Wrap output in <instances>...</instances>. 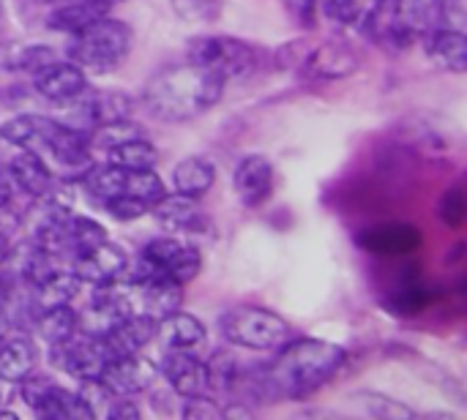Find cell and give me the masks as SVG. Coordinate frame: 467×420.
Masks as SVG:
<instances>
[{
    "mask_svg": "<svg viewBox=\"0 0 467 420\" xmlns=\"http://www.w3.org/2000/svg\"><path fill=\"white\" fill-rule=\"evenodd\" d=\"M33 153H52L60 164L79 167L90 156V139H88V131L82 128H74L63 120L41 118Z\"/></svg>",
    "mask_w": 467,
    "mask_h": 420,
    "instance_id": "obj_8",
    "label": "cell"
},
{
    "mask_svg": "<svg viewBox=\"0 0 467 420\" xmlns=\"http://www.w3.org/2000/svg\"><path fill=\"white\" fill-rule=\"evenodd\" d=\"M287 5H290V14L298 19V25H304V27L315 25L320 0H287Z\"/></svg>",
    "mask_w": 467,
    "mask_h": 420,
    "instance_id": "obj_41",
    "label": "cell"
},
{
    "mask_svg": "<svg viewBox=\"0 0 467 420\" xmlns=\"http://www.w3.org/2000/svg\"><path fill=\"white\" fill-rule=\"evenodd\" d=\"M101 339H104L107 350L112 353V358L142 353L156 339V320H150L145 314H129L123 323H118Z\"/></svg>",
    "mask_w": 467,
    "mask_h": 420,
    "instance_id": "obj_20",
    "label": "cell"
},
{
    "mask_svg": "<svg viewBox=\"0 0 467 420\" xmlns=\"http://www.w3.org/2000/svg\"><path fill=\"white\" fill-rule=\"evenodd\" d=\"M441 27L465 30V3H462V0H446V3H443Z\"/></svg>",
    "mask_w": 467,
    "mask_h": 420,
    "instance_id": "obj_40",
    "label": "cell"
},
{
    "mask_svg": "<svg viewBox=\"0 0 467 420\" xmlns=\"http://www.w3.org/2000/svg\"><path fill=\"white\" fill-rule=\"evenodd\" d=\"M443 3L446 0H394V19L416 41L441 27Z\"/></svg>",
    "mask_w": 467,
    "mask_h": 420,
    "instance_id": "obj_21",
    "label": "cell"
},
{
    "mask_svg": "<svg viewBox=\"0 0 467 420\" xmlns=\"http://www.w3.org/2000/svg\"><path fill=\"white\" fill-rule=\"evenodd\" d=\"M227 79L200 63H178L159 68L142 87V107L167 123L192 120L211 107H216L224 96Z\"/></svg>",
    "mask_w": 467,
    "mask_h": 420,
    "instance_id": "obj_1",
    "label": "cell"
},
{
    "mask_svg": "<svg viewBox=\"0 0 467 420\" xmlns=\"http://www.w3.org/2000/svg\"><path fill=\"white\" fill-rule=\"evenodd\" d=\"M208 388L213 394H224V391H233L235 383L241 380V372H238V364L230 353H216L208 364Z\"/></svg>",
    "mask_w": 467,
    "mask_h": 420,
    "instance_id": "obj_32",
    "label": "cell"
},
{
    "mask_svg": "<svg viewBox=\"0 0 467 420\" xmlns=\"http://www.w3.org/2000/svg\"><path fill=\"white\" fill-rule=\"evenodd\" d=\"M79 292V279L71 273V271H57L52 273L49 279H44L41 284L33 287V295H30V303H33V317L38 312H47V309H55V306H68Z\"/></svg>",
    "mask_w": 467,
    "mask_h": 420,
    "instance_id": "obj_26",
    "label": "cell"
},
{
    "mask_svg": "<svg viewBox=\"0 0 467 420\" xmlns=\"http://www.w3.org/2000/svg\"><path fill=\"white\" fill-rule=\"evenodd\" d=\"M0 405H3V391H0Z\"/></svg>",
    "mask_w": 467,
    "mask_h": 420,
    "instance_id": "obj_47",
    "label": "cell"
},
{
    "mask_svg": "<svg viewBox=\"0 0 467 420\" xmlns=\"http://www.w3.org/2000/svg\"><path fill=\"white\" fill-rule=\"evenodd\" d=\"M129 49H131V27L107 14L99 22H93L85 30L71 36L68 57L79 68L107 74L126 60Z\"/></svg>",
    "mask_w": 467,
    "mask_h": 420,
    "instance_id": "obj_3",
    "label": "cell"
},
{
    "mask_svg": "<svg viewBox=\"0 0 467 420\" xmlns=\"http://www.w3.org/2000/svg\"><path fill=\"white\" fill-rule=\"evenodd\" d=\"M19 385H22V391H19V394H22V402H25L33 413L41 407V402L47 399V394L55 388V383H52L49 377H41V374H36V372H33L30 377H25Z\"/></svg>",
    "mask_w": 467,
    "mask_h": 420,
    "instance_id": "obj_37",
    "label": "cell"
},
{
    "mask_svg": "<svg viewBox=\"0 0 467 420\" xmlns=\"http://www.w3.org/2000/svg\"><path fill=\"white\" fill-rule=\"evenodd\" d=\"M186 60L200 63L230 82V79L249 77L257 68L260 55L254 44L233 38V36H200V38H192Z\"/></svg>",
    "mask_w": 467,
    "mask_h": 420,
    "instance_id": "obj_5",
    "label": "cell"
},
{
    "mask_svg": "<svg viewBox=\"0 0 467 420\" xmlns=\"http://www.w3.org/2000/svg\"><path fill=\"white\" fill-rule=\"evenodd\" d=\"M11 178L16 183V191H22L30 200H47L49 191L55 189V178L44 159L33 150H22L8 161Z\"/></svg>",
    "mask_w": 467,
    "mask_h": 420,
    "instance_id": "obj_19",
    "label": "cell"
},
{
    "mask_svg": "<svg viewBox=\"0 0 467 420\" xmlns=\"http://www.w3.org/2000/svg\"><path fill=\"white\" fill-rule=\"evenodd\" d=\"M3 210V208H0ZM11 257V224H5L0 219V265H5V260Z\"/></svg>",
    "mask_w": 467,
    "mask_h": 420,
    "instance_id": "obj_44",
    "label": "cell"
},
{
    "mask_svg": "<svg viewBox=\"0 0 467 420\" xmlns=\"http://www.w3.org/2000/svg\"><path fill=\"white\" fill-rule=\"evenodd\" d=\"M55 353V361L63 372H68L71 377L82 380H101L107 364L112 361V353L107 350L101 336H88V333H77L71 336L66 344L49 347Z\"/></svg>",
    "mask_w": 467,
    "mask_h": 420,
    "instance_id": "obj_7",
    "label": "cell"
},
{
    "mask_svg": "<svg viewBox=\"0 0 467 420\" xmlns=\"http://www.w3.org/2000/svg\"><path fill=\"white\" fill-rule=\"evenodd\" d=\"M427 38V52L435 66L443 71L462 74L467 68V36L465 30H451V27H435Z\"/></svg>",
    "mask_w": 467,
    "mask_h": 420,
    "instance_id": "obj_22",
    "label": "cell"
},
{
    "mask_svg": "<svg viewBox=\"0 0 467 420\" xmlns=\"http://www.w3.org/2000/svg\"><path fill=\"white\" fill-rule=\"evenodd\" d=\"M142 251L178 284H189L202 268L200 249L186 241H178V238H156Z\"/></svg>",
    "mask_w": 467,
    "mask_h": 420,
    "instance_id": "obj_12",
    "label": "cell"
},
{
    "mask_svg": "<svg viewBox=\"0 0 467 420\" xmlns=\"http://www.w3.org/2000/svg\"><path fill=\"white\" fill-rule=\"evenodd\" d=\"M36 415L47 420L90 418V413H88V407L82 405L79 394H68V391H63V388H57V385L47 394V399L41 402V407L36 410Z\"/></svg>",
    "mask_w": 467,
    "mask_h": 420,
    "instance_id": "obj_31",
    "label": "cell"
},
{
    "mask_svg": "<svg viewBox=\"0 0 467 420\" xmlns=\"http://www.w3.org/2000/svg\"><path fill=\"white\" fill-rule=\"evenodd\" d=\"M14 194H16V183L11 178V169H8V164L0 161V208H8Z\"/></svg>",
    "mask_w": 467,
    "mask_h": 420,
    "instance_id": "obj_43",
    "label": "cell"
},
{
    "mask_svg": "<svg viewBox=\"0 0 467 420\" xmlns=\"http://www.w3.org/2000/svg\"><path fill=\"white\" fill-rule=\"evenodd\" d=\"M233 186H235L238 200L246 208L263 205L274 191V167H271V161L265 156H260V153L244 156L238 161L235 172H233Z\"/></svg>",
    "mask_w": 467,
    "mask_h": 420,
    "instance_id": "obj_15",
    "label": "cell"
},
{
    "mask_svg": "<svg viewBox=\"0 0 467 420\" xmlns=\"http://www.w3.org/2000/svg\"><path fill=\"white\" fill-rule=\"evenodd\" d=\"M358 246L372 251V254H383V257H400V254H410L421 246V232L413 224L405 221H391V224H375L369 230H364L358 235Z\"/></svg>",
    "mask_w": 467,
    "mask_h": 420,
    "instance_id": "obj_17",
    "label": "cell"
},
{
    "mask_svg": "<svg viewBox=\"0 0 467 420\" xmlns=\"http://www.w3.org/2000/svg\"><path fill=\"white\" fill-rule=\"evenodd\" d=\"M107 418L134 420V418H140V407H137L129 396H118V399L112 402V407L107 410Z\"/></svg>",
    "mask_w": 467,
    "mask_h": 420,
    "instance_id": "obj_42",
    "label": "cell"
},
{
    "mask_svg": "<svg viewBox=\"0 0 467 420\" xmlns=\"http://www.w3.org/2000/svg\"><path fill=\"white\" fill-rule=\"evenodd\" d=\"M52 60H57L55 57V49L47 46V44H19V41L0 44V68L3 71H27V74H36L44 66H49Z\"/></svg>",
    "mask_w": 467,
    "mask_h": 420,
    "instance_id": "obj_27",
    "label": "cell"
},
{
    "mask_svg": "<svg viewBox=\"0 0 467 420\" xmlns=\"http://www.w3.org/2000/svg\"><path fill=\"white\" fill-rule=\"evenodd\" d=\"M438 216H441V221L449 224V227H462V221H465L467 216V197L462 186H454V189H449V191L441 197Z\"/></svg>",
    "mask_w": 467,
    "mask_h": 420,
    "instance_id": "obj_34",
    "label": "cell"
},
{
    "mask_svg": "<svg viewBox=\"0 0 467 420\" xmlns=\"http://www.w3.org/2000/svg\"><path fill=\"white\" fill-rule=\"evenodd\" d=\"M101 3H107V5H115V3H123V0H101Z\"/></svg>",
    "mask_w": 467,
    "mask_h": 420,
    "instance_id": "obj_46",
    "label": "cell"
},
{
    "mask_svg": "<svg viewBox=\"0 0 467 420\" xmlns=\"http://www.w3.org/2000/svg\"><path fill=\"white\" fill-rule=\"evenodd\" d=\"M156 380V369L150 361H145L140 353L134 355H120L112 358L101 374V383L115 394V396H137L150 388Z\"/></svg>",
    "mask_w": 467,
    "mask_h": 420,
    "instance_id": "obj_14",
    "label": "cell"
},
{
    "mask_svg": "<svg viewBox=\"0 0 467 420\" xmlns=\"http://www.w3.org/2000/svg\"><path fill=\"white\" fill-rule=\"evenodd\" d=\"M71 273L79 279V284H93V287H107L118 284L123 265H126V251L118 243H109L107 238L82 254L71 257Z\"/></svg>",
    "mask_w": 467,
    "mask_h": 420,
    "instance_id": "obj_9",
    "label": "cell"
},
{
    "mask_svg": "<svg viewBox=\"0 0 467 420\" xmlns=\"http://www.w3.org/2000/svg\"><path fill=\"white\" fill-rule=\"evenodd\" d=\"M104 208L118 221H134V219L150 213V205L142 202V200H137V197H115V200L104 202Z\"/></svg>",
    "mask_w": 467,
    "mask_h": 420,
    "instance_id": "obj_36",
    "label": "cell"
},
{
    "mask_svg": "<svg viewBox=\"0 0 467 420\" xmlns=\"http://www.w3.org/2000/svg\"><path fill=\"white\" fill-rule=\"evenodd\" d=\"M156 339H161L167 347H189L192 350L205 339V325L197 317L178 309L156 323Z\"/></svg>",
    "mask_w": 467,
    "mask_h": 420,
    "instance_id": "obj_29",
    "label": "cell"
},
{
    "mask_svg": "<svg viewBox=\"0 0 467 420\" xmlns=\"http://www.w3.org/2000/svg\"><path fill=\"white\" fill-rule=\"evenodd\" d=\"M348 361V353L323 339H293L263 374L265 394L279 399H306L331 383Z\"/></svg>",
    "mask_w": 467,
    "mask_h": 420,
    "instance_id": "obj_2",
    "label": "cell"
},
{
    "mask_svg": "<svg viewBox=\"0 0 467 420\" xmlns=\"http://www.w3.org/2000/svg\"><path fill=\"white\" fill-rule=\"evenodd\" d=\"M150 213L159 219V224H164L167 230L172 232H200L205 230V216L200 210V202L197 197H189V194H164L153 208Z\"/></svg>",
    "mask_w": 467,
    "mask_h": 420,
    "instance_id": "obj_18",
    "label": "cell"
},
{
    "mask_svg": "<svg viewBox=\"0 0 467 420\" xmlns=\"http://www.w3.org/2000/svg\"><path fill=\"white\" fill-rule=\"evenodd\" d=\"M219 331L233 347L244 350H279L290 339V325L279 314L260 306H238L219 317Z\"/></svg>",
    "mask_w": 467,
    "mask_h": 420,
    "instance_id": "obj_4",
    "label": "cell"
},
{
    "mask_svg": "<svg viewBox=\"0 0 467 420\" xmlns=\"http://www.w3.org/2000/svg\"><path fill=\"white\" fill-rule=\"evenodd\" d=\"M79 399L82 405L88 407L90 418H107V410L112 407V402L118 399L101 380H82V388H79Z\"/></svg>",
    "mask_w": 467,
    "mask_h": 420,
    "instance_id": "obj_33",
    "label": "cell"
},
{
    "mask_svg": "<svg viewBox=\"0 0 467 420\" xmlns=\"http://www.w3.org/2000/svg\"><path fill=\"white\" fill-rule=\"evenodd\" d=\"M213 183H216V164L205 156H189V159L178 161L172 169V186L181 194L200 200L202 194L211 191Z\"/></svg>",
    "mask_w": 467,
    "mask_h": 420,
    "instance_id": "obj_25",
    "label": "cell"
},
{
    "mask_svg": "<svg viewBox=\"0 0 467 420\" xmlns=\"http://www.w3.org/2000/svg\"><path fill=\"white\" fill-rule=\"evenodd\" d=\"M323 11H326V16H328L331 22L348 27V25H361L367 8H364L358 0H326V3H323Z\"/></svg>",
    "mask_w": 467,
    "mask_h": 420,
    "instance_id": "obj_35",
    "label": "cell"
},
{
    "mask_svg": "<svg viewBox=\"0 0 467 420\" xmlns=\"http://www.w3.org/2000/svg\"><path fill=\"white\" fill-rule=\"evenodd\" d=\"M107 238L104 227L96 224L88 216H71L66 210L52 213L44 227L38 230L36 246L55 254L57 260H71L77 254H82L85 249L101 243Z\"/></svg>",
    "mask_w": 467,
    "mask_h": 420,
    "instance_id": "obj_6",
    "label": "cell"
},
{
    "mask_svg": "<svg viewBox=\"0 0 467 420\" xmlns=\"http://www.w3.org/2000/svg\"><path fill=\"white\" fill-rule=\"evenodd\" d=\"M3 145H8V142H5V137L0 134V153H3Z\"/></svg>",
    "mask_w": 467,
    "mask_h": 420,
    "instance_id": "obj_45",
    "label": "cell"
},
{
    "mask_svg": "<svg viewBox=\"0 0 467 420\" xmlns=\"http://www.w3.org/2000/svg\"><path fill=\"white\" fill-rule=\"evenodd\" d=\"M107 161L123 169H153L159 161L156 148L145 137H134L126 142H118L115 148L107 150Z\"/></svg>",
    "mask_w": 467,
    "mask_h": 420,
    "instance_id": "obj_30",
    "label": "cell"
},
{
    "mask_svg": "<svg viewBox=\"0 0 467 420\" xmlns=\"http://www.w3.org/2000/svg\"><path fill=\"white\" fill-rule=\"evenodd\" d=\"M112 5L101 3V0H66L63 5L52 8V14L47 16V25L49 30H57V33H79L85 30L88 25L99 22L101 16L109 14Z\"/></svg>",
    "mask_w": 467,
    "mask_h": 420,
    "instance_id": "obj_23",
    "label": "cell"
},
{
    "mask_svg": "<svg viewBox=\"0 0 467 420\" xmlns=\"http://www.w3.org/2000/svg\"><path fill=\"white\" fill-rule=\"evenodd\" d=\"M181 415L192 420L222 418V415H224V410H222L213 399H208V396L202 394V396H189V399L183 402V407H181Z\"/></svg>",
    "mask_w": 467,
    "mask_h": 420,
    "instance_id": "obj_39",
    "label": "cell"
},
{
    "mask_svg": "<svg viewBox=\"0 0 467 420\" xmlns=\"http://www.w3.org/2000/svg\"><path fill=\"white\" fill-rule=\"evenodd\" d=\"M36 323V331L38 336L49 344V347H57V344H66L71 336L79 333V312L68 306H55V309H47V312H38L33 317Z\"/></svg>",
    "mask_w": 467,
    "mask_h": 420,
    "instance_id": "obj_28",
    "label": "cell"
},
{
    "mask_svg": "<svg viewBox=\"0 0 467 420\" xmlns=\"http://www.w3.org/2000/svg\"><path fill=\"white\" fill-rule=\"evenodd\" d=\"M161 374L170 383V388L189 399L208 394V366L200 361L189 347H167V355L161 358Z\"/></svg>",
    "mask_w": 467,
    "mask_h": 420,
    "instance_id": "obj_10",
    "label": "cell"
},
{
    "mask_svg": "<svg viewBox=\"0 0 467 420\" xmlns=\"http://www.w3.org/2000/svg\"><path fill=\"white\" fill-rule=\"evenodd\" d=\"M85 85H88L85 68H79L71 60H66V63L52 60L49 66L36 71V90L41 98H47L52 104H66V101L77 98L85 90Z\"/></svg>",
    "mask_w": 467,
    "mask_h": 420,
    "instance_id": "obj_16",
    "label": "cell"
},
{
    "mask_svg": "<svg viewBox=\"0 0 467 420\" xmlns=\"http://www.w3.org/2000/svg\"><path fill=\"white\" fill-rule=\"evenodd\" d=\"M38 353L36 344L25 336H5L0 339V380L22 383L36 372Z\"/></svg>",
    "mask_w": 467,
    "mask_h": 420,
    "instance_id": "obj_24",
    "label": "cell"
},
{
    "mask_svg": "<svg viewBox=\"0 0 467 420\" xmlns=\"http://www.w3.org/2000/svg\"><path fill=\"white\" fill-rule=\"evenodd\" d=\"M126 295L134 314H145L156 323L183 306V284L170 276H156L140 287H129Z\"/></svg>",
    "mask_w": 467,
    "mask_h": 420,
    "instance_id": "obj_11",
    "label": "cell"
},
{
    "mask_svg": "<svg viewBox=\"0 0 467 420\" xmlns=\"http://www.w3.org/2000/svg\"><path fill=\"white\" fill-rule=\"evenodd\" d=\"M361 57L348 41H326L320 46H312L306 57L301 60V68L312 79H339L358 68Z\"/></svg>",
    "mask_w": 467,
    "mask_h": 420,
    "instance_id": "obj_13",
    "label": "cell"
},
{
    "mask_svg": "<svg viewBox=\"0 0 467 420\" xmlns=\"http://www.w3.org/2000/svg\"><path fill=\"white\" fill-rule=\"evenodd\" d=\"M172 8L178 16L192 19V22H208L219 11V0H172Z\"/></svg>",
    "mask_w": 467,
    "mask_h": 420,
    "instance_id": "obj_38",
    "label": "cell"
}]
</instances>
